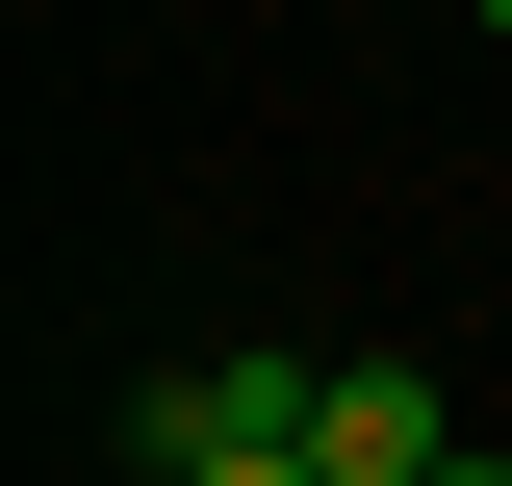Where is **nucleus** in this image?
Here are the masks:
<instances>
[{"label": "nucleus", "instance_id": "nucleus-1", "mask_svg": "<svg viewBox=\"0 0 512 486\" xmlns=\"http://www.w3.org/2000/svg\"><path fill=\"white\" fill-rule=\"evenodd\" d=\"M308 384H333V359H180V384H154V486H256V461H308Z\"/></svg>", "mask_w": 512, "mask_h": 486}, {"label": "nucleus", "instance_id": "nucleus-3", "mask_svg": "<svg viewBox=\"0 0 512 486\" xmlns=\"http://www.w3.org/2000/svg\"><path fill=\"white\" fill-rule=\"evenodd\" d=\"M487 26H512V0H487Z\"/></svg>", "mask_w": 512, "mask_h": 486}, {"label": "nucleus", "instance_id": "nucleus-2", "mask_svg": "<svg viewBox=\"0 0 512 486\" xmlns=\"http://www.w3.org/2000/svg\"><path fill=\"white\" fill-rule=\"evenodd\" d=\"M308 461H333V486H461V435H436L410 359H333V384H308Z\"/></svg>", "mask_w": 512, "mask_h": 486}]
</instances>
